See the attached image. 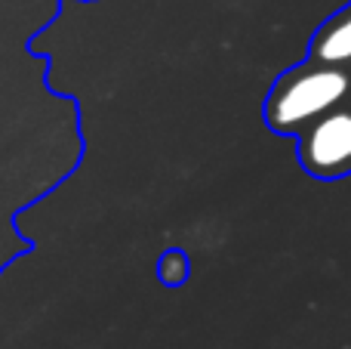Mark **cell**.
I'll use <instances>...</instances> for the list:
<instances>
[{"label": "cell", "instance_id": "obj_2", "mask_svg": "<svg viewBox=\"0 0 351 349\" xmlns=\"http://www.w3.org/2000/svg\"><path fill=\"white\" fill-rule=\"evenodd\" d=\"M299 158L305 170L324 179L351 173V102L327 111L299 133Z\"/></svg>", "mask_w": 351, "mask_h": 349}, {"label": "cell", "instance_id": "obj_1", "mask_svg": "<svg viewBox=\"0 0 351 349\" xmlns=\"http://www.w3.org/2000/svg\"><path fill=\"white\" fill-rule=\"evenodd\" d=\"M346 102H351L348 68L305 62V65L290 68L274 84L265 102V117L278 133H302L311 121Z\"/></svg>", "mask_w": 351, "mask_h": 349}, {"label": "cell", "instance_id": "obj_3", "mask_svg": "<svg viewBox=\"0 0 351 349\" xmlns=\"http://www.w3.org/2000/svg\"><path fill=\"white\" fill-rule=\"evenodd\" d=\"M311 62L333 68H348L351 71V6L333 16L311 43Z\"/></svg>", "mask_w": 351, "mask_h": 349}]
</instances>
